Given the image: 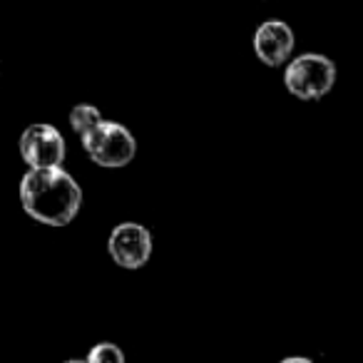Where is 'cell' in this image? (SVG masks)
<instances>
[{
  "label": "cell",
  "mask_w": 363,
  "mask_h": 363,
  "mask_svg": "<svg viewBox=\"0 0 363 363\" xmlns=\"http://www.w3.org/2000/svg\"><path fill=\"white\" fill-rule=\"evenodd\" d=\"M100 122H102V115H100L97 107H92V105H75L72 107L70 125H72V130L77 132V137H85L87 132H90L95 125H100Z\"/></svg>",
  "instance_id": "7"
},
{
  "label": "cell",
  "mask_w": 363,
  "mask_h": 363,
  "mask_svg": "<svg viewBox=\"0 0 363 363\" xmlns=\"http://www.w3.org/2000/svg\"><path fill=\"white\" fill-rule=\"evenodd\" d=\"M21 202L33 219L48 227H65L82 207V189L60 167L30 169L21 182Z\"/></svg>",
  "instance_id": "1"
},
{
  "label": "cell",
  "mask_w": 363,
  "mask_h": 363,
  "mask_svg": "<svg viewBox=\"0 0 363 363\" xmlns=\"http://www.w3.org/2000/svg\"><path fill=\"white\" fill-rule=\"evenodd\" d=\"M82 147L90 155V160L107 169H117V167H127L135 160L137 142L127 127L117 125V122L102 120L95 125L85 137H80Z\"/></svg>",
  "instance_id": "2"
},
{
  "label": "cell",
  "mask_w": 363,
  "mask_h": 363,
  "mask_svg": "<svg viewBox=\"0 0 363 363\" xmlns=\"http://www.w3.org/2000/svg\"><path fill=\"white\" fill-rule=\"evenodd\" d=\"M254 52L269 67H279L294 52V30L281 21H267L254 33Z\"/></svg>",
  "instance_id": "6"
},
{
  "label": "cell",
  "mask_w": 363,
  "mask_h": 363,
  "mask_svg": "<svg viewBox=\"0 0 363 363\" xmlns=\"http://www.w3.org/2000/svg\"><path fill=\"white\" fill-rule=\"evenodd\" d=\"M21 155L30 169L60 167L65 160V140L52 125H30L21 135Z\"/></svg>",
  "instance_id": "5"
},
{
  "label": "cell",
  "mask_w": 363,
  "mask_h": 363,
  "mask_svg": "<svg viewBox=\"0 0 363 363\" xmlns=\"http://www.w3.org/2000/svg\"><path fill=\"white\" fill-rule=\"evenodd\" d=\"M281 363H313L311 358H301V356H291V358H284Z\"/></svg>",
  "instance_id": "9"
},
{
  "label": "cell",
  "mask_w": 363,
  "mask_h": 363,
  "mask_svg": "<svg viewBox=\"0 0 363 363\" xmlns=\"http://www.w3.org/2000/svg\"><path fill=\"white\" fill-rule=\"evenodd\" d=\"M65 363H87V358L85 361H80V358H70V361H65Z\"/></svg>",
  "instance_id": "10"
},
{
  "label": "cell",
  "mask_w": 363,
  "mask_h": 363,
  "mask_svg": "<svg viewBox=\"0 0 363 363\" xmlns=\"http://www.w3.org/2000/svg\"><path fill=\"white\" fill-rule=\"evenodd\" d=\"M333 82H336V65L326 55L316 52L294 57L284 72V85L298 100H318L331 92Z\"/></svg>",
  "instance_id": "3"
},
{
  "label": "cell",
  "mask_w": 363,
  "mask_h": 363,
  "mask_svg": "<svg viewBox=\"0 0 363 363\" xmlns=\"http://www.w3.org/2000/svg\"><path fill=\"white\" fill-rule=\"evenodd\" d=\"M107 252H110L112 262L122 269H140L150 262L152 254V237L147 227L135 222H125L120 227L112 229L110 239H107Z\"/></svg>",
  "instance_id": "4"
},
{
  "label": "cell",
  "mask_w": 363,
  "mask_h": 363,
  "mask_svg": "<svg viewBox=\"0 0 363 363\" xmlns=\"http://www.w3.org/2000/svg\"><path fill=\"white\" fill-rule=\"evenodd\" d=\"M87 363H125V353L115 343H97L87 356Z\"/></svg>",
  "instance_id": "8"
}]
</instances>
